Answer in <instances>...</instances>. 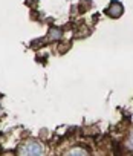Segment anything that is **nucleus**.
<instances>
[{
	"label": "nucleus",
	"instance_id": "20e7f679",
	"mask_svg": "<svg viewBox=\"0 0 133 156\" xmlns=\"http://www.w3.org/2000/svg\"><path fill=\"white\" fill-rule=\"evenodd\" d=\"M127 147H128L130 150H133V130L130 132V136H128V139H127Z\"/></svg>",
	"mask_w": 133,
	"mask_h": 156
},
{
	"label": "nucleus",
	"instance_id": "f03ea898",
	"mask_svg": "<svg viewBox=\"0 0 133 156\" xmlns=\"http://www.w3.org/2000/svg\"><path fill=\"white\" fill-rule=\"evenodd\" d=\"M122 12H124V8H122V5H121L119 2H116V0L110 2L109 8L106 9V14H107V16H110V17H113V19L119 17Z\"/></svg>",
	"mask_w": 133,
	"mask_h": 156
},
{
	"label": "nucleus",
	"instance_id": "f257e3e1",
	"mask_svg": "<svg viewBox=\"0 0 133 156\" xmlns=\"http://www.w3.org/2000/svg\"><path fill=\"white\" fill-rule=\"evenodd\" d=\"M19 153L20 154H43V147L37 141H28L25 145L20 147Z\"/></svg>",
	"mask_w": 133,
	"mask_h": 156
},
{
	"label": "nucleus",
	"instance_id": "7ed1b4c3",
	"mask_svg": "<svg viewBox=\"0 0 133 156\" xmlns=\"http://www.w3.org/2000/svg\"><path fill=\"white\" fill-rule=\"evenodd\" d=\"M69 153H71V154H86L87 151L83 150V148H74V150H71Z\"/></svg>",
	"mask_w": 133,
	"mask_h": 156
}]
</instances>
